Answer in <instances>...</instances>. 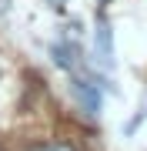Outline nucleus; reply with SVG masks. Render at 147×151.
Wrapping results in <instances>:
<instances>
[{"mask_svg":"<svg viewBox=\"0 0 147 151\" xmlns=\"http://www.w3.org/2000/svg\"><path fill=\"white\" fill-rule=\"evenodd\" d=\"M50 4H54V7H60V4H64V0H50Z\"/></svg>","mask_w":147,"mask_h":151,"instance_id":"4","label":"nucleus"},{"mask_svg":"<svg viewBox=\"0 0 147 151\" xmlns=\"http://www.w3.org/2000/svg\"><path fill=\"white\" fill-rule=\"evenodd\" d=\"M70 97L77 101L87 118H100V108H104V91H114V84H107V77L100 74H70Z\"/></svg>","mask_w":147,"mask_h":151,"instance_id":"1","label":"nucleus"},{"mask_svg":"<svg viewBox=\"0 0 147 151\" xmlns=\"http://www.w3.org/2000/svg\"><path fill=\"white\" fill-rule=\"evenodd\" d=\"M94 60L104 70H114V27L104 10L97 14V24H94Z\"/></svg>","mask_w":147,"mask_h":151,"instance_id":"2","label":"nucleus"},{"mask_svg":"<svg viewBox=\"0 0 147 151\" xmlns=\"http://www.w3.org/2000/svg\"><path fill=\"white\" fill-rule=\"evenodd\" d=\"M30 151H77V148L67 145V141H40V145H33Z\"/></svg>","mask_w":147,"mask_h":151,"instance_id":"3","label":"nucleus"},{"mask_svg":"<svg viewBox=\"0 0 147 151\" xmlns=\"http://www.w3.org/2000/svg\"><path fill=\"white\" fill-rule=\"evenodd\" d=\"M97 4H100V7H104V4H110V0H97Z\"/></svg>","mask_w":147,"mask_h":151,"instance_id":"5","label":"nucleus"}]
</instances>
